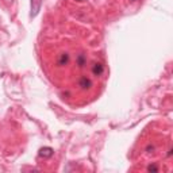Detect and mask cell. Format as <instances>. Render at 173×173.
<instances>
[{
  "label": "cell",
  "instance_id": "cell-1",
  "mask_svg": "<svg viewBox=\"0 0 173 173\" xmlns=\"http://www.w3.org/2000/svg\"><path fill=\"white\" fill-rule=\"evenodd\" d=\"M42 0H31V16H35L41 8Z\"/></svg>",
  "mask_w": 173,
  "mask_h": 173
},
{
  "label": "cell",
  "instance_id": "cell-3",
  "mask_svg": "<svg viewBox=\"0 0 173 173\" xmlns=\"http://www.w3.org/2000/svg\"><path fill=\"white\" fill-rule=\"evenodd\" d=\"M79 2H83V0H79Z\"/></svg>",
  "mask_w": 173,
  "mask_h": 173
},
{
  "label": "cell",
  "instance_id": "cell-2",
  "mask_svg": "<svg viewBox=\"0 0 173 173\" xmlns=\"http://www.w3.org/2000/svg\"><path fill=\"white\" fill-rule=\"evenodd\" d=\"M42 157H50L53 155V150L50 147H45V149H41V153H39Z\"/></svg>",
  "mask_w": 173,
  "mask_h": 173
}]
</instances>
